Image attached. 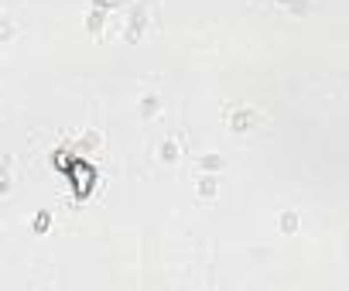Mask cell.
Instances as JSON below:
<instances>
[{
	"label": "cell",
	"instance_id": "7a4b0ae2",
	"mask_svg": "<svg viewBox=\"0 0 349 291\" xmlns=\"http://www.w3.org/2000/svg\"><path fill=\"white\" fill-rule=\"evenodd\" d=\"M144 21H147V18H144V7H137V11H134V24H127V38H130V41H134L137 35H140Z\"/></svg>",
	"mask_w": 349,
	"mask_h": 291
},
{
	"label": "cell",
	"instance_id": "5b68a950",
	"mask_svg": "<svg viewBox=\"0 0 349 291\" xmlns=\"http://www.w3.org/2000/svg\"><path fill=\"white\" fill-rule=\"evenodd\" d=\"M219 165H223V158H219V155H213V158H202V161H199V168H206V172H209V168L216 172Z\"/></svg>",
	"mask_w": 349,
	"mask_h": 291
},
{
	"label": "cell",
	"instance_id": "6da1fadb",
	"mask_svg": "<svg viewBox=\"0 0 349 291\" xmlns=\"http://www.w3.org/2000/svg\"><path fill=\"white\" fill-rule=\"evenodd\" d=\"M253 123H257V113H253V110H236V113L230 116V127L236 130V134H243V130H253Z\"/></svg>",
	"mask_w": 349,
	"mask_h": 291
},
{
	"label": "cell",
	"instance_id": "ba28073f",
	"mask_svg": "<svg viewBox=\"0 0 349 291\" xmlns=\"http://www.w3.org/2000/svg\"><path fill=\"white\" fill-rule=\"evenodd\" d=\"M154 99H157V96H144V116L154 110Z\"/></svg>",
	"mask_w": 349,
	"mask_h": 291
},
{
	"label": "cell",
	"instance_id": "3957f363",
	"mask_svg": "<svg viewBox=\"0 0 349 291\" xmlns=\"http://www.w3.org/2000/svg\"><path fill=\"white\" fill-rule=\"evenodd\" d=\"M199 195H202V199L216 195V178L213 175H202V178H199Z\"/></svg>",
	"mask_w": 349,
	"mask_h": 291
},
{
	"label": "cell",
	"instance_id": "8992f818",
	"mask_svg": "<svg viewBox=\"0 0 349 291\" xmlns=\"http://www.w3.org/2000/svg\"><path fill=\"white\" fill-rule=\"evenodd\" d=\"M161 158H164V161H174V144H164V148H161Z\"/></svg>",
	"mask_w": 349,
	"mask_h": 291
},
{
	"label": "cell",
	"instance_id": "52a82bcc",
	"mask_svg": "<svg viewBox=\"0 0 349 291\" xmlns=\"http://www.w3.org/2000/svg\"><path fill=\"white\" fill-rule=\"evenodd\" d=\"M99 18H103V11H93V14H89V28H93V31L99 28Z\"/></svg>",
	"mask_w": 349,
	"mask_h": 291
},
{
	"label": "cell",
	"instance_id": "277c9868",
	"mask_svg": "<svg viewBox=\"0 0 349 291\" xmlns=\"http://www.w3.org/2000/svg\"><path fill=\"white\" fill-rule=\"evenodd\" d=\"M281 230H284V233H294V230H298V216H294V213H284V216H281Z\"/></svg>",
	"mask_w": 349,
	"mask_h": 291
}]
</instances>
